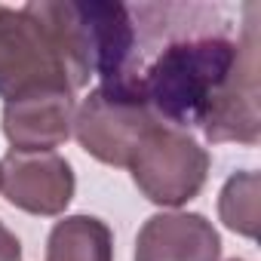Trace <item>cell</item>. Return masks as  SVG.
Instances as JSON below:
<instances>
[{
    "label": "cell",
    "mask_w": 261,
    "mask_h": 261,
    "mask_svg": "<svg viewBox=\"0 0 261 261\" xmlns=\"http://www.w3.org/2000/svg\"><path fill=\"white\" fill-rule=\"evenodd\" d=\"M133 80L163 126L203 129L215 145H258L261 139L255 19L237 40L212 31L169 37Z\"/></svg>",
    "instance_id": "1"
},
{
    "label": "cell",
    "mask_w": 261,
    "mask_h": 261,
    "mask_svg": "<svg viewBox=\"0 0 261 261\" xmlns=\"http://www.w3.org/2000/svg\"><path fill=\"white\" fill-rule=\"evenodd\" d=\"M25 10L56 40L74 92L98 77L101 83L133 77L139 34L133 10L108 0H31Z\"/></svg>",
    "instance_id": "2"
},
{
    "label": "cell",
    "mask_w": 261,
    "mask_h": 261,
    "mask_svg": "<svg viewBox=\"0 0 261 261\" xmlns=\"http://www.w3.org/2000/svg\"><path fill=\"white\" fill-rule=\"evenodd\" d=\"M160 120L133 77L98 83L74 114V136L86 154L108 166H129L136 148Z\"/></svg>",
    "instance_id": "3"
},
{
    "label": "cell",
    "mask_w": 261,
    "mask_h": 261,
    "mask_svg": "<svg viewBox=\"0 0 261 261\" xmlns=\"http://www.w3.org/2000/svg\"><path fill=\"white\" fill-rule=\"evenodd\" d=\"M129 172L151 203L181 206L203 191L209 178V154L191 133L157 123L136 148Z\"/></svg>",
    "instance_id": "4"
},
{
    "label": "cell",
    "mask_w": 261,
    "mask_h": 261,
    "mask_svg": "<svg viewBox=\"0 0 261 261\" xmlns=\"http://www.w3.org/2000/svg\"><path fill=\"white\" fill-rule=\"evenodd\" d=\"M34 89H71L68 65L49 31L22 7H0V95L7 101Z\"/></svg>",
    "instance_id": "5"
},
{
    "label": "cell",
    "mask_w": 261,
    "mask_h": 261,
    "mask_svg": "<svg viewBox=\"0 0 261 261\" xmlns=\"http://www.w3.org/2000/svg\"><path fill=\"white\" fill-rule=\"evenodd\" d=\"M77 101L71 89H34L4 105V136L10 151L46 154L74 136Z\"/></svg>",
    "instance_id": "6"
},
{
    "label": "cell",
    "mask_w": 261,
    "mask_h": 261,
    "mask_svg": "<svg viewBox=\"0 0 261 261\" xmlns=\"http://www.w3.org/2000/svg\"><path fill=\"white\" fill-rule=\"evenodd\" d=\"M4 169V194L7 200L31 215H62L74 200V169L56 151L46 154H19L10 151L0 160Z\"/></svg>",
    "instance_id": "7"
},
{
    "label": "cell",
    "mask_w": 261,
    "mask_h": 261,
    "mask_svg": "<svg viewBox=\"0 0 261 261\" xmlns=\"http://www.w3.org/2000/svg\"><path fill=\"white\" fill-rule=\"evenodd\" d=\"M221 237L200 212H160L136 237V261H218Z\"/></svg>",
    "instance_id": "8"
},
{
    "label": "cell",
    "mask_w": 261,
    "mask_h": 261,
    "mask_svg": "<svg viewBox=\"0 0 261 261\" xmlns=\"http://www.w3.org/2000/svg\"><path fill=\"white\" fill-rule=\"evenodd\" d=\"M46 261H114V233L95 215H68L49 230Z\"/></svg>",
    "instance_id": "9"
},
{
    "label": "cell",
    "mask_w": 261,
    "mask_h": 261,
    "mask_svg": "<svg viewBox=\"0 0 261 261\" xmlns=\"http://www.w3.org/2000/svg\"><path fill=\"white\" fill-rule=\"evenodd\" d=\"M258 194H261L258 172L246 169V172L230 175L218 197V215L224 227H230L240 237L255 240L258 237Z\"/></svg>",
    "instance_id": "10"
},
{
    "label": "cell",
    "mask_w": 261,
    "mask_h": 261,
    "mask_svg": "<svg viewBox=\"0 0 261 261\" xmlns=\"http://www.w3.org/2000/svg\"><path fill=\"white\" fill-rule=\"evenodd\" d=\"M0 261H22V243L4 221H0Z\"/></svg>",
    "instance_id": "11"
},
{
    "label": "cell",
    "mask_w": 261,
    "mask_h": 261,
    "mask_svg": "<svg viewBox=\"0 0 261 261\" xmlns=\"http://www.w3.org/2000/svg\"><path fill=\"white\" fill-rule=\"evenodd\" d=\"M0 185H4V169H0Z\"/></svg>",
    "instance_id": "12"
},
{
    "label": "cell",
    "mask_w": 261,
    "mask_h": 261,
    "mask_svg": "<svg viewBox=\"0 0 261 261\" xmlns=\"http://www.w3.org/2000/svg\"><path fill=\"white\" fill-rule=\"evenodd\" d=\"M230 261H243V258H230Z\"/></svg>",
    "instance_id": "13"
}]
</instances>
